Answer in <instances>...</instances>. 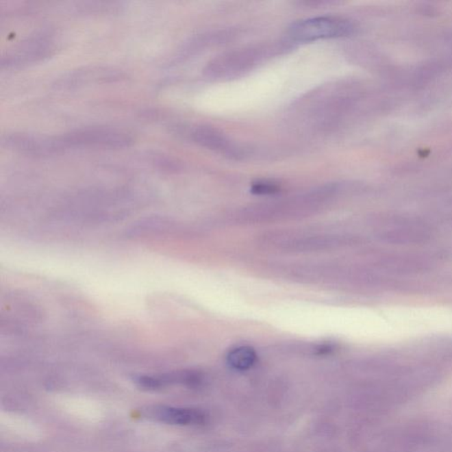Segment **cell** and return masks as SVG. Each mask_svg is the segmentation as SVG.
Instances as JSON below:
<instances>
[{
    "mask_svg": "<svg viewBox=\"0 0 452 452\" xmlns=\"http://www.w3.org/2000/svg\"><path fill=\"white\" fill-rule=\"evenodd\" d=\"M353 29L352 23L343 18L316 17L293 23L289 27L288 36L294 42H307L342 38L352 34Z\"/></svg>",
    "mask_w": 452,
    "mask_h": 452,
    "instance_id": "1",
    "label": "cell"
},
{
    "mask_svg": "<svg viewBox=\"0 0 452 452\" xmlns=\"http://www.w3.org/2000/svg\"><path fill=\"white\" fill-rule=\"evenodd\" d=\"M62 137L66 149L73 146H97L122 149L129 147L133 138L127 133L109 127H88L73 131Z\"/></svg>",
    "mask_w": 452,
    "mask_h": 452,
    "instance_id": "2",
    "label": "cell"
},
{
    "mask_svg": "<svg viewBox=\"0 0 452 452\" xmlns=\"http://www.w3.org/2000/svg\"><path fill=\"white\" fill-rule=\"evenodd\" d=\"M273 245L287 252H316L338 249L348 244L347 238L339 235H271Z\"/></svg>",
    "mask_w": 452,
    "mask_h": 452,
    "instance_id": "3",
    "label": "cell"
},
{
    "mask_svg": "<svg viewBox=\"0 0 452 452\" xmlns=\"http://www.w3.org/2000/svg\"><path fill=\"white\" fill-rule=\"evenodd\" d=\"M3 145L21 153L48 155L66 149L61 136L51 137L26 133H13L3 138Z\"/></svg>",
    "mask_w": 452,
    "mask_h": 452,
    "instance_id": "4",
    "label": "cell"
},
{
    "mask_svg": "<svg viewBox=\"0 0 452 452\" xmlns=\"http://www.w3.org/2000/svg\"><path fill=\"white\" fill-rule=\"evenodd\" d=\"M142 414L147 419L167 425L192 426L206 423L205 412L194 408L152 405L143 409Z\"/></svg>",
    "mask_w": 452,
    "mask_h": 452,
    "instance_id": "5",
    "label": "cell"
},
{
    "mask_svg": "<svg viewBox=\"0 0 452 452\" xmlns=\"http://www.w3.org/2000/svg\"><path fill=\"white\" fill-rule=\"evenodd\" d=\"M259 56L258 51L253 49L235 51L214 60L207 66L205 73L210 77H231L245 71L255 63Z\"/></svg>",
    "mask_w": 452,
    "mask_h": 452,
    "instance_id": "6",
    "label": "cell"
},
{
    "mask_svg": "<svg viewBox=\"0 0 452 452\" xmlns=\"http://www.w3.org/2000/svg\"><path fill=\"white\" fill-rule=\"evenodd\" d=\"M53 50L51 41L45 33L23 42L13 53L2 59V66H14L47 57Z\"/></svg>",
    "mask_w": 452,
    "mask_h": 452,
    "instance_id": "7",
    "label": "cell"
},
{
    "mask_svg": "<svg viewBox=\"0 0 452 452\" xmlns=\"http://www.w3.org/2000/svg\"><path fill=\"white\" fill-rule=\"evenodd\" d=\"M121 77V73L114 70L105 69H84L70 73L65 78L58 81V86L62 88H73L88 84L94 81H114Z\"/></svg>",
    "mask_w": 452,
    "mask_h": 452,
    "instance_id": "8",
    "label": "cell"
},
{
    "mask_svg": "<svg viewBox=\"0 0 452 452\" xmlns=\"http://www.w3.org/2000/svg\"><path fill=\"white\" fill-rule=\"evenodd\" d=\"M193 138L201 146L210 149H226L228 146L227 140L219 134L218 131L212 127H199L195 128L193 132Z\"/></svg>",
    "mask_w": 452,
    "mask_h": 452,
    "instance_id": "9",
    "label": "cell"
},
{
    "mask_svg": "<svg viewBox=\"0 0 452 452\" xmlns=\"http://www.w3.org/2000/svg\"><path fill=\"white\" fill-rule=\"evenodd\" d=\"M258 359L255 351L250 347H239L231 350L227 355L228 364L239 371L252 368Z\"/></svg>",
    "mask_w": 452,
    "mask_h": 452,
    "instance_id": "10",
    "label": "cell"
},
{
    "mask_svg": "<svg viewBox=\"0 0 452 452\" xmlns=\"http://www.w3.org/2000/svg\"><path fill=\"white\" fill-rule=\"evenodd\" d=\"M279 190V186L267 181L258 182L252 186V192L256 194H273L277 193Z\"/></svg>",
    "mask_w": 452,
    "mask_h": 452,
    "instance_id": "11",
    "label": "cell"
}]
</instances>
